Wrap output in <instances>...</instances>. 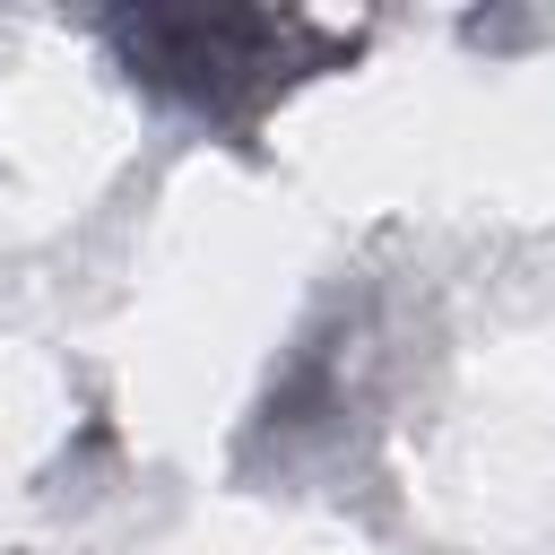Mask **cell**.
Returning a JSON list of instances; mask_svg holds the SVG:
<instances>
[{
  "label": "cell",
  "instance_id": "1",
  "mask_svg": "<svg viewBox=\"0 0 555 555\" xmlns=\"http://www.w3.org/2000/svg\"><path fill=\"white\" fill-rule=\"evenodd\" d=\"M104 43L156 104L208 130H251L286 87L338 69L356 52V26H321L295 9H121L104 17Z\"/></svg>",
  "mask_w": 555,
  "mask_h": 555
}]
</instances>
